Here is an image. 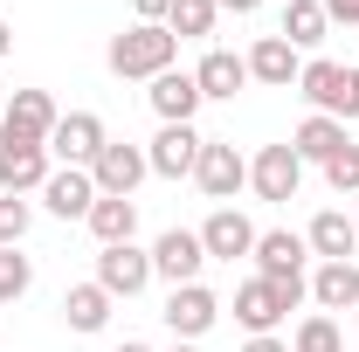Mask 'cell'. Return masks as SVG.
<instances>
[{
    "mask_svg": "<svg viewBox=\"0 0 359 352\" xmlns=\"http://www.w3.org/2000/svg\"><path fill=\"white\" fill-rule=\"evenodd\" d=\"M104 62H111V76H125V83H152V76H166L180 62V35L166 21H138L125 35H111Z\"/></svg>",
    "mask_w": 359,
    "mask_h": 352,
    "instance_id": "obj_1",
    "label": "cell"
},
{
    "mask_svg": "<svg viewBox=\"0 0 359 352\" xmlns=\"http://www.w3.org/2000/svg\"><path fill=\"white\" fill-rule=\"evenodd\" d=\"M304 297H311V290H283V283H269V276H249V283H235V325H242L249 339H263V332H276Z\"/></svg>",
    "mask_w": 359,
    "mask_h": 352,
    "instance_id": "obj_2",
    "label": "cell"
},
{
    "mask_svg": "<svg viewBox=\"0 0 359 352\" xmlns=\"http://www.w3.org/2000/svg\"><path fill=\"white\" fill-rule=\"evenodd\" d=\"M304 263H311V242L304 235H290V228H263L256 235V276L283 283V290H311Z\"/></svg>",
    "mask_w": 359,
    "mask_h": 352,
    "instance_id": "obj_3",
    "label": "cell"
},
{
    "mask_svg": "<svg viewBox=\"0 0 359 352\" xmlns=\"http://www.w3.org/2000/svg\"><path fill=\"white\" fill-rule=\"evenodd\" d=\"M55 97L48 90H14L7 104H0V145H48L55 132Z\"/></svg>",
    "mask_w": 359,
    "mask_h": 352,
    "instance_id": "obj_4",
    "label": "cell"
},
{
    "mask_svg": "<svg viewBox=\"0 0 359 352\" xmlns=\"http://www.w3.org/2000/svg\"><path fill=\"white\" fill-rule=\"evenodd\" d=\"M194 187H201L208 201H222V208H228V201L249 187V159H242L228 138H208V145H201V159H194Z\"/></svg>",
    "mask_w": 359,
    "mask_h": 352,
    "instance_id": "obj_5",
    "label": "cell"
},
{
    "mask_svg": "<svg viewBox=\"0 0 359 352\" xmlns=\"http://www.w3.org/2000/svg\"><path fill=\"white\" fill-rule=\"evenodd\" d=\"M104 145H111V132H104L97 111H62L55 132H48V159H62V166H90Z\"/></svg>",
    "mask_w": 359,
    "mask_h": 352,
    "instance_id": "obj_6",
    "label": "cell"
},
{
    "mask_svg": "<svg viewBox=\"0 0 359 352\" xmlns=\"http://www.w3.org/2000/svg\"><path fill=\"white\" fill-rule=\"evenodd\" d=\"M145 173H152V166H145V145H125V138H111V145L90 159V180H97V194H118V201H132Z\"/></svg>",
    "mask_w": 359,
    "mask_h": 352,
    "instance_id": "obj_7",
    "label": "cell"
},
{
    "mask_svg": "<svg viewBox=\"0 0 359 352\" xmlns=\"http://www.w3.org/2000/svg\"><path fill=\"white\" fill-rule=\"evenodd\" d=\"M159 318L173 325V339H187V346H194V339H208V332H215V318H222V297H215L208 283H180L173 297H166V311H159Z\"/></svg>",
    "mask_w": 359,
    "mask_h": 352,
    "instance_id": "obj_8",
    "label": "cell"
},
{
    "mask_svg": "<svg viewBox=\"0 0 359 352\" xmlns=\"http://www.w3.org/2000/svg\"><path fill=\"white\" fill-rule=\"evenodd\" d=\"M249 187H256L263 201H297V187H304V159L290 152V138H283V145H263V152L249 159Z\"/></svg>",
    "mask_w": 359,
    "mask_h": 352,
    "instance_id": "obj_9",
    "label": "cell"
},
{
    "mask_svg": "<svg viewBox=\"0 0 359 352\" xmlns=\"http://www.w3.org/2000/svg\"><path fill=\"white\" fill-rule=\"evenodd\" d=\"M201 263H208V249H201V228H166L159 242H152V276H166V283H201Z\"/></svg>",
    "mask_w": 359,
    "mask_h": 352,
    "instance_id": "obj_10",
    "label": "cell"
},
{
    "mask_svg": "<svg viewBox=\"0 0 359 352\" xmlns=\"http://www.w3.org/2000/svg\"><path fill=\"white\" fill-rule=\"evenodd\" d=\"M42 208L55 221H90V208H97V180H90V166H55V173L42 180Z\"/></svg>",
    "mask_w": 359,
    "mask_h": 352,
    "instance_id": "obj_11",
    "label": "cell"
},
{
    "mask_svg": "<svg viewBox=\"0 0 359 352\" xmlns=\"http://www.w3.org/2000/svg\"><path fill=\"white\" fill-rule=\"evenodd\" d=\"M201 145L208 138L194 132V125H159V138L145 145V166L159 180H194V159H201Z\"/></svg>",
    "mask_w": 359,
    "mask_h": 352,
    "instance_id": "obj_12",
    "label": "cell"
},
{
    "mask_svg": "<svg viewBox=\"0 0 359 352\" xmlns=\"http://www.w3.org/2000/svg\"><path fill=\"white\" fill-rule=\"evenodd\" d=\"M256 221L242 215V208H215V215L201 221V249L208 256H222V263H235V256H256Z\"/></svg>",
    "mask_w": 359,
    "mask_h": 352,
    "instance_id": "obj_13",
    "label": "cell"
},
{
    "mask_svg": "<svg viewBox=\"0 0 359 352\" xmlns=\"http://www.w3.org/2000/svg\"><path fill=\"white\" fill-rule=\"evenodd\" d=\"M97 283H104L111 297H138V290L152 283V249H138V242L104 249V256H97Z\"/></svg>",
    "mask_w": 359,
    "mask_h": 352,
    "instance_id": "obj_14",
    "label": "cell"
},
{
    "mask_svg": "<svg viewBox=\"0 0 359 352\" xmlns=\"http://www.w3.org/2000/svg\"><path fill=\"white\" fill-rule=\"evenodd\" d=\"M346 62H332V55H311L304 69H297V90L311 97V111H325V118H339L346 125Z\"/></svg>",
    "mask_w": 359,
    "mask_h": 352,
    "instance_id": "obj_15",
    "label": "cell"
},
{
    "mask_svg": "<svg viewBox=\"0 0 359 352\" xmlns=\"http://www.w3.org/2000/svg\"><path fill=\"white\" fill-rule=\"evenodd\" d=\"M55 173L48 145H0V194H42V180Z\"/></svg>",
    "mask_w": 359,
    "mask_h": 352,
    "instance_id": "obj_16",
    "label": "cell"
},
{
    "mask_svg": "<svg viewBox=\"0 0 359 352\" xmlns=\"http://www.w3.org/2000/svg\"><path fill=\"white\" fill-rule=\"evenodd\" d=\"M152 111H159V125H194V111L208 104L201 83H194V69H166V76H152Z\"/></svg>",
    "mask_w": 359,
    "mask_h": 352,
    "instance_id": "obj_17",
    "label": "cell"
},
{
    "mask_svg": "<svg viewBox=\"0 0 359 352\" xmlns=\"http://www.w3.org/2000/svg\"><path fill=\"white\" fill-rule=\"evenodd\" d=\"M304 242H311V256H318V263H353L359 228H353V215H346V208H325V215H311Z\"/></svg>",
    "mask_w": 359,
    "mask_h": 352,
    "instance_id": "obj_18",
    "label": "cell"
},
{
    "mask_svg": "<svg viewBox=\"0 0 359 352\" xmlns=\"http://www.w3.org/2000/svg\"><path fill=\"white\" fill-rule=\"evenodd\" d=\"M242 62H249V83H269V90H290V83H297V69H304L297 48L283 42V35H263Z\"/></svg>",
    "mask_w": 359,
    "mask_h": 352,
    "instance_id": "obj_19",
    "label": "cell"
},
{
    "mask_svg": "<svg viewBox=\"0 0 359 352\" xmlns=\"http://www.w3.org/2000/svg\"><path fill=\"white\" fill-rule=\"evenodd\" d=\"M311 304L318 311H359V263H318L311 269Z\"/></svg>",
    "mask_w": 359,
    "mask_h": 352,
    "instance_id": "obj_20",
    "label": "cell"
},
{
    "mask_svg": "<svg viewBox=\"0 0 359 352\" xmlns=\"http://www.w3.org/2000/svg\"><path fill=\"white\" fill-rule=\"evenodd\" d=\"M290 152H297L304 166H325L332 152H346V125H339V118H325V111H311V118L290 132Z\"/></svg>",
    "mask_w": 359,
    "mask_h": 352,
    "instance_id": "obj_21",
    "label": "cell"
},
{
    "mask_svg": "<svg viewBox=\"0 0 359 352\" xmlns=\"http://www.w3.org/2000/svg\"><path fill=\"white\" fill-rule=\"evenodd\" d=\"M194 83H201V97H235V90L249 83V62H242L235 48H208V55L194 62Z\"/></svg>",
    "mask_w": 359,
    "mask_h": 352,
    "instance_id": "obj_22",
    "label": "cell"
},
{
    "mask_svg": "<svg viewBox=\"0 0 359 352\" xmlns=\"http://www.w3.org/2000/svg\"><path fill=\"white\" fill-rule=\"evenodd\" d=\"M111 304H118V297H111L97 276L76 283V290H62V318H69V332H104V325H111Z\"/></svg>",
    "mask_w": 359,
    "mask_h": 352,
    "instance_id": "obj_23",
    "label": "cell"
},
{
    "mask_svg": "<svg viewBox=\"0 0 359 352\" xmlns=\"http://www.w3.org/2000/svg\"><path fill=\"white\" fill-rule=\"evenodd\" d=\"M90 235H97L104 249L132 242V235H138V201H118V194H97V208H90Z\"/></svg>",
    "mask_w": 359,
    "mask_h": 352,
    "instance_id": "obj_24",
    "label": "cell"
},
{
    "mask_svg": "<svg viewBox=\"0 0 359 352\" xmlns=\"http://www.w3.org/2000/svg\"><path fill=\"white\" fill-rule=\"evenodd\" d=\"M325 28H332V21H325L318 0H283V28H276V35H283L290 48H318V42H325Z\"/></svg>",
    "mask_w": 359,
    "mask_h": 352,
    "instance_id": "obj_25",
    "label": "cell"
},
{
    "mask_svg": "<svg viewBox=\"0 0 359 352\" xmlns=\"http://www.w3.org/2000/svg\"><path fill=\"white\" fill-rule=\"evenodd\" d=\"M215 21H222V7H215V0H173V14H166V28H173L180 42L215 35Z\"/></svg>",
    "mask_w": 359,
    "mask_h": 352,
    "instance_id": "obj_26",
    "label": "cell"
},
{
    "mask_svg": "<svg viewBox=\"0 0 359 352\" xmlns=\"http://www.w3.org/2000/svg\"><path fill=\"white\" fill-rule=\"evenodd\" d=\"M290 352H346V339H339V318H332V311H311V318L290 332Z\"/></svg>",
    "mask_w": 359,
    "mask_h": 352,
    "instance_id": "obj_27",
    "label": "cell"
},
{
    "mask_svg": "<svg viewBox=\"0 0 359 352\" xmlns=\"http://www.w3.org/2000/svg\"><path fill=\"white\" fill-rule=\"evenodd\" d=\"M28 283H35V263H28L21 249H0V304L28 297Z\"/></svg>",
    "mask_w": 359,
    "mask_h": 352,
    "instance_id": "obj_28",
    "label": "cell"
},
{
    "mask_svg": "<svg viewBox=\"0 0 359 352\" xmlns=\"http://www.w3.org/2000/svg\"><path fill=\"white\" fill-rule=\"evenodd\" d=\"M325 187L359 201V145H353V138H346V152H332V159H325Z\"/></svg>",
    "mask_w": 359,
    "mask_h": 352,
    "instance_id": "obj_29",
    "label": "cell"
},
{
    "mask_svg": "<svg viewBox=\"0 0 359 352\" xmlns=\"http://www.w3.org/2000/svg\"><path fill=\"white\" fill-rule=\"evenodd\" d=\"M28 221H35V208H28L21 194H0V249H21Z\"/></svg>",
    "mask_w": 359,
    "mask_h": 352,
    "instance_id": "obj_30",
    "label": "cell"
},
{
    "mask_svg": "<svg viewBox=\"0 0 359 352\" xmlns=\"http://www.w3.org/2000/svg\"><path fill=\"white\" fill-rule=\"evenodd\" d=\"M325 7V21H346V28H359V0H318Z\"/></svg>",
    "mask_w": 359,
    "mask_h": 352,
    "instance_id": "obj_31",
    "label": "cell"
},
{
    "mask_svg": "<svg viewBox=\"0 0 359 352\" xmlns=\"http://www.w3.org/2000/svg\"><path fill=\"white\" fill-rule=\"evenodd\" d=\"M132 14H138V21H166V14H173V0H132Z\"/></svg>",
    "mask_w": 359,
    "mask_h": 352,
    "instance_id": "obj_32",
    "label": "cell"
},
{
    "mask_svg": "<svg viewBox=\"0 0 359 352\" xmlns=\"http://www.w3.org/2000/svg\"><path fill=\"white\" fill-rule=\"evenodd\" d=\"M242 352H290V346H283L276 332H263V339H249V346H242Z\"/></svg>",
    "mask_w": 359,
    "mask_h": 352,
    "instance_id": "obj_33",
    "label": "cell"
},
{
    "mask_svg": "<svg viewBox=\"0 0 359 352\" xmlns=\"http://www.w3.org/2000/svg\"><path fill=\"white\" fill-rule=\"evenodd\" d=\"M346 118H359V69L346 76Z\"/></svg>",
    "mask_w": 359,
    "mask_h": 352,
    "instance_id": "obj_34",
    "label": "cell"
},
{
    "mask_svg": "<svg viewBox=\"0 0 359 352\" xmlns=\"http://www.w3.org/2000/svg\"><path fill=\"white\" fill-rule=\"evenodd\" d=\"M215 7H222V14H256L263 0H215Z\"/></svg>",
    "mask_w": 359,
    "mask_h": 352,
    "instance_id": "obj_35",
    "label": "cell"
},
{
    "mask_svg": "<svg viewBox=\"0 0 359 352\" xmlns=\"http://www.w3.org/2000/svg\"><path fill=\"white\" fill-rule=\"evenodd\" d=\"M7 48H14V28H7V14H0V62H7Z\"/></svg>",
    "mask_w": 359,
    "mask_h": 352,
    "instance_id": "obj_36",
    "label": "cell"
},
{
    "mask_svg": "<svg viewBox=\"0 0 359 352\" xmlns=\"http://www.w3.org/2000/svg\"><path fill=\"white\" fill-rule=\"evenodd\" d=\"M118 352H152V346H145V339H125V346H118Z\"/></svg>",
    "mask_w": 359,
    "mask_h": 352,
    "instance_id": "obj_37",
    "label": "cell"
},
{
    "mask_svg": "<svg viewBox=\"0 0 359 352\" xmlns=\"http://www.w3.org/2000/svg\"><path fill=\"white\" fill-rule=\"evenodd\" d=\"M353 228H359V201H353Z\"/></svg>",
    "mask_w": 359,
    "mask_h": 352,
    "instance_id": "obj_38",
    "label": "cell"
},
{
    "mask_svg": "<svg viewBox=\"0 0 359 352\" xmlns=\"http://www.w3.org/2000/svg\"><path fill=\"white\" fill-rule=\"evenodd\" d=\"M173 352H201V346H173Z\"/></svg>",
    "mask_w": 359,
    "mask_h": 352,
    "instance_id": "obj_39",
    "label": "cell"
}]
</instances>
